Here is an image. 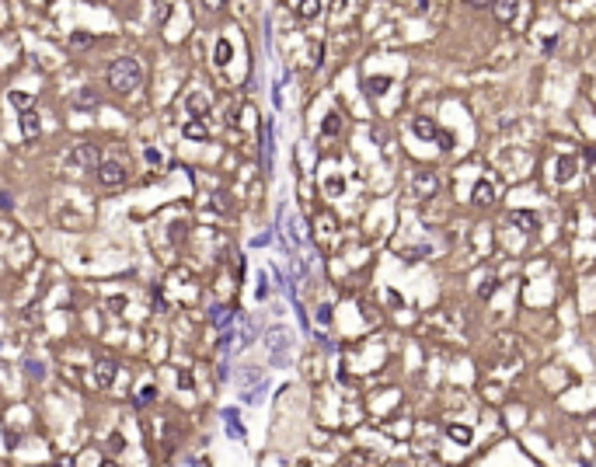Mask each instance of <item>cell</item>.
Here are the masks:
<instances>
[{"instance_id": "1", "label": "cell", "mask_w": 596, "mask_h": 467, "mask_svg": "<svg viewBox=\"0 0 596 467\" xmlns=\"http://www.w3.org/2000/svg\"><path fill=\"white\" fill-rule=\"evenodd\" d=\"M108 87H112L116 94H133L136 87H143V67H140V60H133V56L116 60V63L108 67Z\"/></svg>"}, {"instance_id": "2", "label": "cell", "mask_w": 596, "mask_h": 467, "mask_svg": "<svg viewBox=\"0 0 596 467\" xmlns=\"http://www.w3.org/2000/svg\"><path fill=\"white\" fill-rule=\"evenodd\" d=\"M101 157H98V147L94 143H81L67 154V171L70 174H87V171H98Z\"/></svg>"}, {"instance_id": "3", "label": "cell", "mask_w": 596, "mask_h": 467, "mask_svg": "<svg viewBox=\"0 0 596 467\" xmlns=\"http://www.w3.org/2000/svg\"><path fill=\"white\" fill-rule=\"evenodd\" d=\"M412 133H415L419 140H436L439 150H454V136H450L446 129H439L432 119H426V116H415V119H412Z\"/></svg>"}, {"instance_id": "4", "label": "cell", "mask_w": 596, "mask_h": 467, "mask_svg": "<svg viewBox=\"0 0 596 467\" xmlns=\"http://www.w3.org/2000/svg\"><path fill=\"white\" fill-rule=\"evenodd\" d=\"M94 174H98V181H101L105 189H123V185H126V171H123L119 161H101Z\"/></svg>"}, {"instance_id": "5", "label": "cell", "mask_w": 596, "mask_h": 467, "mask_svg": "<svg viewBox=\"0 0 596 467\" xmlns=\"http://www.w3.org/2000/svg\"><path fill=\"white\" fill-rule=\"evenodd\" d=\"M18 126H21V136H25V140H35V136L43 133V123H39V112H35V108H21Z\"/></svg>"}, {"instance_id": "6", "label": "cell", "mask_w": 596, "mask_h": 467, "mask_svg": "<svg viewBox=\"0 0 596 467\" xmlns=\"http://www.w3.org/2000/svg\"><path fill=\"white\" fill-rule=\"evenodd\" d=\"M492 11L502 25H512L516 14H519V0H492Z\"/></svg>"}, {"instance_id": "7", "label": "cell", "mask_w": 596, "mask_h": 467, "mask_svg": "<svg viewBox=\"0 0 596 467\" xmlns=\"http://www.w3.org/2000/svg\"><path fill=\"white\" fill-rule=\"evenodd\" d=\"M185 108H189V116H192V119H206V112H210V98L196 91V94H189V98H185Z\"/></svg>"}, {"instance_id": "8", "label": "cell", "mask_w": 596, "mask_h": 467, "mask_svg": "<svg viewBox=\"0 0 596 467\" xmlns=\"http://www.w3.org/2000/svg\"><path fill=\"white\" fill-rule=\"evenodd\" d=\"M262 168L272 171V123L262 126Z\"/></svg>"}, {"instance_id": "9", "label": "cell", "mask_w": 596, "mask_h": 467, "mask_svg": "<svg viewBox=\"0 0 596 467\" xmlns=\"http://www.w3.org/2000/svg\"><path fill=\"white\" fill-rule=\"evenodd\" d=\"M575 171H579V161H575V157H561V161H558V171H554V178L565 185V181H572V178H575Z\"/></svg>"}, {"instance_id": "10", "label": "cell", "mask_w": 596, "mask_h": 467, "mask_svg": "<svg viewBox=\"0 0 596 467\" xmlns=\"http://www.w3.org/2000/svg\"><path fill=\"white\" fill-rule=\"evenodd\" d=\"M446 436H450L454 443H461V446H468L471 439H474V432H471L468 425H457V422H450V425H446Z\"/></svg>"}, {"instance_id": "11", "label": "cell", "mask_w": 596, "mask_h": 467, "mask_svg": "<svg viewBox=\"0 0 596 467\" xmlns=\"http://www.w3.org/2000/svg\"><path fill=\"white\" fill-rule=\"evenodd\" d=\"M230 56H234L230 43H227V39H220V43L213 45V63H216V67H227V63H230Z\"/></svg>"}, {"instance_id": "12", "label": "cell", "mask_w": 596, "mask_h": 467, "mask_svg": "<svg viewBox=\"0 0 596 467\" xmlns=\"http://www.w3.org/2000/svg\"><path fill=\"white\" fill-rule=\"evenodd\" d=\"M492 199H495V189H492L488 181H478V185H474V203H478V206H488Z\"/></svg>"}, {"instance_id": "13", "label": "cell", "mask_w": 596, "mask_h": 467, "mask_svg": "<svg viewBox=\"0 0 596 467\" xmlns=\"http://www.w3.org/2000/svg\"><path fill=\"white\" fill-rule=\"evenodd\" d=\"M112 377H116V363H112V359H101V363H98V387H108Z\"/></svg>"}, {"instance_id": "14", "label": "cell", "mask_w": 596, "mask_h": 467, "mask_svg": "<svg viewBox=\"0 0 596 467\" xmlns=\"http://www.w3.org/2000/svg\"><path fill=\"white\" fill-rule=\"evenodd\" d=\"M230 317H234V314H230V307H223V303H216L213 310H210V321L220 325V328H223V325H230Z\"/></svg>"}, {"instance_id": "15", "label": "cell", "mask_w": 596, "mask_h": 467, "mask_svg": "<svg viewBox=\"0 0 596 467\" xmlns=\"http://www.w3.org/2000/svg\"><path fill=\"white\" fill-rule=\"evenodd\" d=\"M154 398H157V390H154V383H147V387H143V390H140V394L133 398V405H136V408H147V405H150Z\"/></svg>"}, {"instance_id": "16", "label": "cell", "mask_w": 596, "mask_h": 467, "mask_svg": "<svg viewBox=\"0 0 596 467\" xmlns=\"http://www.w3.org/2000/svg\"><path fill=\"white\" fill-rule=\"evenodd\" d=\"M415 189H419V192H422V196H432V192H436V178H432V174H426V171H422V174H415Z\"/></svg>"}, {"instance_id": "17", "label": "cell", "mask_w": 596, "mask_h": 467, "mask_svg": "<svg viewBox=\"0 0 596 467\" xmlns=\"http://www.w3.org/2000/svg\"><path fill=\"white\" fill-rule=\"evenodd\" d=\"M321 14V0H300V18H317Z\"/></svg>"}, {"instance_id": "18", "label": "cell", "mask_w": 596, "mask_h": 467, "mask_svg": "<svg viewBox=\"0 0 596 467\" xmlns=\"http://www.w3.org/2000/svg\"><path fill=\"white\" fill-rule=\"evenodd\" d=\"M189 140H206V126L199 123V119H192V123H185V129H181Z\"/></svg>"}, {"instance_id": "19", "label": "cell", "mask_w": 596, "mask_h": 467, "mask_svg": "<svg viewBox=\"0 0 596 467\" xmlns=\"http://www.w3.org/2000/svg\"><path fill=\"white\" fill-rule=\"evenodd\" d=\"M7 101H11L14 108H32V101H35V98H32V94H21V91H11V94H7Z\"/></svg>"}, {"instance_id": "20", "label": "cell", "mask_w": 596, "mask_h": 467, "mask_svg": "<svg viewBox=\"0 0 596 467\" xmlns=\"http://www.w3.org/2000/svg\"><path fill=\"white\" fill-rule=\"evenodd\" d=\"M223 419H227V432H230V436H237V439L244 436V429L237 422V412H223Z\"/></svg>"}, {"instance_id": "21", "label": "cell", "mask_w": 596, "mask_h": 467, "mask_svg": "<svg viewBox=\"0 0 596 467\" xmlns=\"http://www.w3.org/2000/svg\"><path fill=\"white\" fill-rule=\"evenodd\" d=\"M387 84H390V77H370V81H366V91L381 98L383 91H387Z\"/></svg>"}, {"instance_id": "22", "label": "cell", "mask_w": 596, "mask_h": 467, "mask_svg": "<svg viewBox=\"0 0 596 467\" xmlns=\"http://www.w3.org/2000/svg\"><path fill=\"white\" fill-rule=\"evenodd\" d=\"M339 129H342V119H339V116H328V119L321 123V133H339Z\"/></svg>"}, {"instance_id": "23", "label": "cell", "mask_w": 596, "mask_h": 467, "mask_svg": "<svg viewBox=\"0 0 596 467\" xmlns=\"http://www.w3.org/2000/svg\"><path fill=\"white\" fill-rule=\"evenodd\" d=\"M94 101H98V98H94V91H84V94H77V98H74V105H77V108H81V105H94Z\"/></svg>"}, {"instance_id": "24", "label": "cell", "mask_w": 596, "mask_h": 467, "mask_svg": "<svg viewBox=\"0 0 596 467\" xmlns=\"http://www.w3.org/2000/svg\"><path fill=\"white\" fill-rule=\"evenodd\" d=\"M492 290H495V279H485V283L478 286V297H492Z\"/></svg>"}, {"instance_id": "25", "label": "cell", "mask_w": 596, "mask_h": 467, "mask_svg": "<svg viewBox=\"0 0 596 467\" xmlns=\"http://www.w3.org/2000/svg\"><path fill=\"white\" fill-rule=\"evenodd\" d=\"M317 321H321V325H328V321H332V307H328V303H325V307H317Z\"/></svg>"}, {"instance_id": "26", "label": "cell", "mask_w": 596, "mask_h": 467, "mask_svg": "<svg viewBox=\"0 0 596 467\" xmlns=\"http://www.w3.org/2000/svg\"><path fill=\"white\" fill-rule=\"evenodd\" d=\"M516 223H523V230H534V227H530V223H534V220H530V216H527V213H516Z\"/></svg>"}, {"instance_id": "27", "label": "cell", "mask_w": 596, "mask_h": 467, "mask_svg": "<svg viewBox=\"0 0 596 467\" xmlns=\"http://www.w3.org/2000/svg\"><path fill=\"white\" fill-rule=\"evenodd\" d=\"M70 45H74V49H77V45H91V35H74Z\"/></svg>"}, {"instance_id": "28", "label": "cell", "mask_w": 596, "mask_h": 467, "mask_svg": "<svg viewBox=\"0 0 596 467\" xmlns=\"http://www.w3.org/2000/svg\"><path fill=\"white\" fill-rule=\"evenodd\" d=\"M28 373H32V377L39 381V377H43V366H39V363H28Z\"/></svg>"}, {"instance_id": "29", "label": "cell", "mask_w": 596, "mask_h": 467, "mask_svg": "<svg viewBox=\"0 0 596 467\" xmlns=\"http://www.w3.org/2000/svg\"><path fill=\"white\" fill-rule=\"evenodd\" d=\"M203 4H206L210 11H216V7H223V0H203Z\"/></svg>"}, {"instance_id": "30", "label": "cell", "mask_w": 596, "mask_h": 467, "mask_svg": "<svg viewBox=\"0 0 596 467\" xmlns=\"http://www.w3.org/2000/svg\"><path fill=\"white\" fill-rule=\"evenodd\" d=\"M586 161H590V164H596V147H590V150H586Z\"/></svg>"}, {"instance_id": "31", "label": "cell", "mask_w": 596, "mask_h": 467, "mask_svg": "<svg viewBox=\"0 0 596 467\" xmlns=\"http://www.w3.org/2000/svg\"><path fill=\"white\" fill-rule=\"evenodd\" d=\"M474 4H478V7H485V4H492V0H474Z\"/></svg>"}]
</instances>
